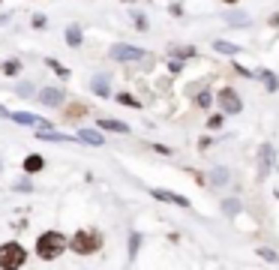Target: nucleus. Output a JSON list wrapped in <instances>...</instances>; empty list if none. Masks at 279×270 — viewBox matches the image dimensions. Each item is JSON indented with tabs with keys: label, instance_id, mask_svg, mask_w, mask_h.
I'll list each match as a JSON object with an SVG mask.
<instances>
[{
	"label": "nucleus",
	"instance_id": "nucleus-1",
	"mask_svg": "<svg viewBox=\"0 0 279 270\" xmlns=\"http://www.w3.org/2000/svg\"><path fill=\"white\" fill-rule=\"evenodd\" d=\"M66 246H69V240L60 231H45V234H39V240H36V255L42 261H54V258L63 255Z\"/></svg>",
	"mask_w": 279,
	"mask_h": 270
},
{
	"label": "nucleus",
	"instance_id": "nucleus-2",
	"mask_svg": "<svg viewBox=\"0 0 279 270\" xmlns=\"http://www.w3.org/2000/svg\"><path fill=\"white\" fill-rule=\"evenodd\" d=\"M69 249H72L75 255H93V252H99V249H102V231H96V228H81V231H75L72 240H69Z\"/></svg>",
	"mask_w": 279,
	"mask_h": 270
},
{
	"label": "nucleus",
	"instance_id": "nucleus-3",
	"mask_svg": "<svg viewBox=\"0 0 279 270\" xmlns=\"http://www.w3.org/2000/svg\"><path fill=\"white\" fill-rule=\"evenodd\" d=\"M24 261H27V252H24L21 243L9 240V243L0 246V270H21Z\"/></svg>",
	"mask_w": 279,
	"mask_h": 270
},
{
	"label": "nucleus",
	"instance_id": "nucleus-4",
	"mask_svg": "<svg viewBox=\"0 0 279 270\" xmlns=\"http://www.w3.org/2000/svg\"><path fill=\"white\" fill-rule=\"evenodd\" d=\"M216 102H219V108H222L225 114H240V111H243V102H240V96L234 93V87H222Z\"/></svg>",
	"mask_w": 279,
	"mask_h": 270
},
{
	"label": "nucleus",
	"instance_id": "nucleus-5",
	"mask_svg": "<svg viewBox=\"0 0 279 270\" xmlns=\"http://www.w3.org/2000/svg\"><path fill=\"white\" fill-rule=\"evenodd\" d=\"M0 114H6V117L18 120V123H24V126H39V129H48V123H45L42 117H36V114H24V111H3V108H0Z\"/></svg>",
	"mask_w": 279,
	"mask_h": 270
},
{
	"label": "nucleus",
	"instance_id": "nucleus-6",
	"mask_svg": "<svg viewBox=\"0 0 279 270\" xmlns=\"http://www.w3.org/2000/svg\"><path fill=\"white\" fill-rule=\"evenodd\" d=\"M111 57L114 60H141L144 51L141 48H132V45H111Z\"/></svg>",
	"mask_w": 279,
	"mask_h": 270
},
{
	"label": "nucleus",
	"instance_id": "nucleus-7",
	"mask_svg": "<svg viewBox=\"0 0 279 270\" xmlns=\"http://www.w3.org/2000/svg\"><path fill=\"white\" fill-rule=\"evenodd\" d=\"M153 198H159V201H168V204H177V207H189V198L177 195V192H168V189H153Z\"/></svg>",
	"mask_w": 279,
	"mask_h": 270
},
{
	"label": "nucleus",
	"instance_id": "nucleus-8",
	"mask_svg": "<svg viewBox=\"0 0 279 270\" xmlns=\"http://www.w3.org/2000/svg\"><path fill=\"white\" fill-rule=\"evenodd\" d=\"M39 99L45 102V105H60L63 102V90L60 87H45V90L39 93Z\"/></svg>",
	"mask_w": 279,
	"mask_h": 270
},
{
	"label": "nucleus",
	"instance_id": "nucleus-9",
	"mask_svg": "<svg viewBox=\"0 0 279 270\" xmlns=\"http://www.w3.org/2000/svg\"><path fill=\"white\" fill-rule=\"evenodd\" d=\"M66 42H69L72 48L81 45V27H78V24H69V27H66Z\"/></svg>",
	"mask_w": 279,
	"mask_h": 270
},
{
	"label": "nucleus",
	"instance_id": "nucleus-10",
	"mask_svg": "<svg viewBox=\"0 0 279 270\" xmlns=\"http://www.w3.org/2000/svg\"><path fill=\"white\" fill-rule=\"evenodd\" d=\"M99 126H102V129H108V132H129V126L120 123V120H105V117H102V120H99Z\"/></svg>",
	"mask_w": 279,
	"mask_h": 270
},
{
	"label": "nucleus",
	"instance_id": "nucleus-11",
	"mask_svg": "<svg viewBox=\"0 0 279 270\" xmlns=\"http://www.w3.org/2000/svg\"><path fill=\"white\" fill-rule=\"evenodd\" d=\"M93 93L96 96H108V78L105 75H96L93 78Z\"/></svg>",
	"mask_w": 279,
	"mask_h": 270
},
{
	"label": "nucleus",
	"instance_id": "nucleus-12",
	"mask_svg": "<svg viewBox=\"0 0 279 270\" xmlns=\"http://www.w3.org/2000/svg\"><path fill=\"white\" fill-rule=\"evenodd\" d=\"M270 156H273V147H270V144H264V147H261V177H264L267 168H270Z\"/></svg>",
	"mask_w": 279,
	"mask_h": 270
},
{
	"label": "nucleus",
	"instance_id": "nucleus-13",
	"mask_svg": "<svg viewBox=\"0 0 279 270\" xmlns=\"http://www.w3.org/2000/svg\"><path fill=\"white\" fill-rule=\"evenodd\" d=\"M258 78L267 84V90H276V87H279V78L273 75V72H267V69H261V72H258Z\"/></svg>",
	"mask_w": 279,
	"mask_h": 270
},
{
	"label": "nucleus",
	"instance_id": "nucleus-14",
	"mask_svg": "<svg viewBox=\"0 0 279 270\" xmlns=\"http://www.w3.org/2000/svg\"><path fill=\"white\" fill-rule=\"evenodd\" d=\"M87 111H90V108H87L84 102H72V105H69V111H66V117H84Z\"/></svg>",
	"mask_w": 279,
	"mask_h": 270
},
{
	"label": "nucleus",
	"instance_id": "nucleus-15",
	"mask_svg": "<svg viewBox=\"0 0 279 270\" xmlns=\"http://www.w3.org/2000/svg\"><path fill=\"white\" fill-rule=\"evenodd\" d=\"M81 141H87V144H93V147H99V144H102V135L93 132V129H81Z\"/></svg>",
	"mask_w": 279,
	"mask_h": 270
},
{
	"label": "nucleus",
	"instance_id": "nucleus-16",
	"mask_svg": "<svg viewBox=\"0 0 279 270\" xmlns=\"http://www.w3.org/2000/svg\"><path fill=\"white\" fill-rule=\"evenodd\" d=\"M42 165H45V162H42V156H36V153L24 159V171H42Z\"/></svg>",
	"mask_w": 279,
	"mask_h": 270
},
{
	"label": "nucleus",
	"instance_id": "nucleus-17",
	"mask_svg": "<svg viewBox=\"0 0 279 270\" xmlns=\"http://www.w3.org/2000/svg\"><path fill=\"white\" fill-rule=\"evenodd\" d=\"M18 69H21V63H18V60H6V63H3V72H6V75H15Z\"/></svg>",
	"mask_w": 279,
	"mask_h": 270
},
{
	"label": "nucleus",
	"instance_id": "nucleus-18",
	"mask_svg": "<svg viewBox=\"0 0 279 270\" xmlns=\"http://www.w3.org/2000/svg\"><path fill=\"white\" fill-rule=\"evenodd\" d=\"M216 51H222V54H237V45H228V42H216Z\"/></svg>",
	"mask_w": 279,
	"mask_h": 270
},
{
	"label": "nucleus",
	"instance_id": "nucleus-19",
	"mask_svg": "<svg viewBox=\"0 0 279 270\" xmlns=\"http://www.w3.org/2000/svg\"><path fill=\"white\" fill-rule=\"evenodd\" d=\"M195 102H198V108H207V105H210V93H207V90H201Z\"/></svg>",
	"mask_w": 279,
	"mask_h": 270
},
{
	"label": "nucleus",
	"instance_id": "nucleus-20",
	"mask_svg": "<svg viewBox=\"0 0 279 270\" xmlns=\"http://www.w3.org/2000/svg\"><path fill=\"white\" fill-rule=\"evenodd\" d=\"M117 102H123V105H135V108H138V99H135V96H129V93H120Z\"/></svg>",
	"mask_w": 279,
	"mask_h": 270
},
{
	"label": "nucleus",
	"instance_id": "nucleus-21",
	"mask_svg": "<svg viewBox=\"0 0 279 270\" xmlns=\"http://www.w3.org/2000/svg\"><path fill=\"white\" fill-rule=\"evenodd\" d=\"M207 126H210V129H219V126H222V114H213V117L207 120Z\"/></svg>",
	"mask_w": 279,
	"mask_h": 270
},
{
	"label": "nucleus",
	"instance_id": "nucleus-22",
	"mask_svg": "<svg viewBox=\"0 0 279 270\" xmlns=\"http://www.w3.org/2000/svg\"><path fill=\"white\" fill-rule=\"evenodd\" d=\"M222 207H225V210H228V213H231V216H234V213H237V210H240V204H237V201H225V204H222Z\"/></svg>",
	"mask_w": 279,
	"mask_h": 270
},
{
	"label": "nucleus",
	"instance_id": "nucleus-23",
	"mask_svg": "<svg viewBox=\"0 0 279 270\" xmlns=\"http://www.w3.org/2000/svg\"><path fill=\"white\" fill-rule=\"evenodd\" d=\"M261 258H267V261H276L279 255H276V252H270V249H261Z\"/></svg>",
	"mask_w": 279,
	"mask_h": 270
},
{
	"label": "nucleus",
	"instance_id": "nucleus-24",
	"mask_svg": "<svg viewBox=\"0 0 279 270\" xmlns=\"http://www.w3.org/2000/svg\"><path fill=\"white\" fill-rule=\"evenodd\" d=\"M222 3H237V0H222Z\"/></svg>",
	"mask_w": 279,
	"mask_h": 270
},
{
	"label": "nucleus",
	"instance_id": "nucleus-25",
	"mask_svg": "<svg viewBox=\"0 0 279 270\" xmlns=\"http://www.w3.org/2000/svg\"><path fill=\"white\" fill-rule=\"evenodd\" d=\"M129 3H132V0H129Z\"/></svg>",
	"mask_w": 279,
	"mask_h": 270
}]
</instances>
